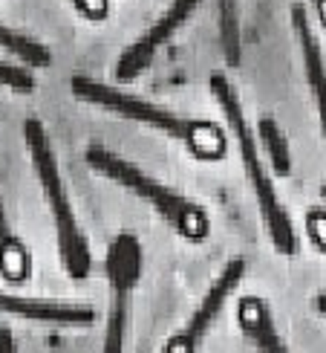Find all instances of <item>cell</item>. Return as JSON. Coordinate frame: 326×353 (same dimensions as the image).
<instances>
[{"instance_id":"30bf717a","label":"cell","mask_w":326,"mask_h":353,"mask_svg":"<svg viewBox=\"0 0 326 353\" xmlns=\"http://www.w3.org/2000/svg\"><path fill=\"white\" fill-rule=\"evenodd\" d=\"M292 26H294V35H298V41H301L306 79H309V87H312L315 108H318L320 105V90H323V52H320L318 38H315V29H312V23H309V14L301 3L292 6Z\"/></svg>"},{"instance_id":"4fadbf2b","label":"cell","mask_w":326,"mask_h":353,"mask_svg":"<svg viewBox=\"0 0 326 353\" xmlns=\"http://www.w3.org/2000/svg\"><path fill=\"white\" fill-rule=\"evenodd\" d=\"M257 130H260V145H263V151L269 154L272 168H274L280 176H286V174L292 171V154H289V142H286V137H283V130H280L277 122L269 119V116H263L260 125H257Z\"/></svg>"},{"instance_id":"5b68a950","label":"cell","mask_w":326,"mask_h":353,"mask_svg":"<svg viewBox=\"0 0 326 353\" xmlns=\"http://www.w3.org/2000/svg\"><path fill=\"white\" fill-rule=\"evenodd\" d=\"M142 272V249L133 234H118L110 246L107 258V275L113 284V310L107 319V333H105V347L101 353H124V336H127V321H130V290L136 287Z\"/></svg>"},{"instance_id":"3957f363","label":"cell","mask_w":326,"mask_h":353,"mask_svg":"<svg viewBox=\"0 0 326 353\" xmlns=\"http://www.w3.org/2000/svg\"><path fill=\"white\" fill-rule=\"evenodd\" d=\"M211 90H214V99L219 101L222 113H226V122L231 128L234 139H237V148H240V157H243L246 176H248V183H251V188H254L257 203H260V214H263L265 232H269V238H272V243H274V249L280 255H294V252H298V234H294L289 212L283 209V203L277 200L272 176L265 174V168L260 163L257 142H254V137H251V128L246 122V108L240 105V99H237L231 81L222 76V72H214V76H211Z\"/></svg>"},{"instance_id":"8992f818","label":"cell","mask_w":326,"mask_h":353,"mask_svg":"<svg viewBox=\"0 0 326 353\" xmlns=\"http://www.w3.org/2000/svg\"><path fill=\"white\" fill-rule=\"evenodd\" d=\"M243 275H246V261L243 258H231L226 267H222L219 278L211 284V290L205 292V299L197 307V313L191 316L188 325L165 345V350H162V353H197V347L205 339V333L211 330V325L217 321V316L222 313V307H226L228 296L234 292V287L240 284Z\"/></svg>"},{"instance_id":"52a82bcc","label":"cell","mask_w":326,"mask_h":353,"mask_svg":"<svg viewBox=\"0 0 326 353\" xmlns=\"http://www.w3.org/2000/svg\"><path fill=\"white\" fill-rule=\"evenodd\" d=\"M202 3V0H173V3L168 6V12L162 14V18L147 29V32L133 43V47H127L122 52V58H118V67H116V79L118 81H130L142 76V72L151 67L153 55L159 52L162 43H168V38L180 29L191 14L197 12V6Z\"/></svg>"},{"instance_id":"ac0fdd59","label":"cell","mask_w":326,"mask_h":353,"mask_svg":"<svg viewBox=\"0 0 326 353\" xmlns=\"http://www.w3.org/2000/svg\"><path fill=\"white\" fill-rule=\"evenodd\" d=\"M0 353H18V345H14V336L9 327H0Z\"/></svg>"},{"instance_id":"2e32d148","label":"cell","mask_w":326,"mask_h":353,"mask_svg":"<svg viewBox=\"0 0 326 353\" xmlns=\"http://www.w3.org/2000/svg\"><path fill=\"white\" fill-rule=\"evenodd\" d=\"M72 6H76L87 21H105L110 14V0H72Z\"/></svg>"},{"instance_id":"7a4b0ae2","label":"cell","mask_w":326,"mask_h":353,"mask_svg":"<svg viewBox=\"0 0 326 353\" xmlns=\"http://www.w3.org/2000/svg\"><path fill=\"white\" fill-rule=\"evenodd\" d=\"M23 137H26V148L32 154V165L38 174V183L43 188V197L50 203V212L55 220V232H58V255L64 261V270L72 281H84L93 270V258H90V243L87 234L81 232L76 212L67 200V188L61 180V165L55 159L52 142L47 137V130L38 119H26L23 122Z\"/></svg>"},{"instance_id":"8fae6325","label":"cell","mask_w":326,"mask_h":353,"mask_svg":"<svg viewBox=\"0 0 326 353\" xmlns=\"http://www.w3.org/2000/svg\"><path fill=\"white\" fill-rule=\"evenodd\" d=\"M29 270H32V261H29L23 241L14 234L6 217V205L0 200V275L9 284H23L29 278Z\"/></svg>"},{"instance_id":"5bb4252c","label":"cell","mask_w":326,"mask_h":353,"mask_svg":"<svg viewBox=\"0 0 326 353\" xmlns=\"http://www.w3.org/2000/svg\"><path fill=\"white\" fill-rule=\"evenodd\" d=\"M219 41L228 64H240V18H237L234 0H219Z\"/></svg>"},{"instance_id":"277c9868","label":"cell","mask_w":326,"mask_h":353,"mask_svg":"<svg viewBox=\"0 0 326 353\" xmlns=\"http://www.w3.org/2000/svg\"><path fill=\"white\" fill-rule=\"evenodd\" d=\"M84 159H87V165L96 168L98 174H105L107 180H113L122 188L133 191L136 197L147 200L182 238H188V241L208 238V229H211L208 214H205V209L197 205L194 200H188L182 194H176V191H171L168 185L156 183L153 176H147L142 168H136L133 163H127V159H122L107 148H101V145H90V148L84 151Z\"/></svg>"},{"instance_id":"ba28073f","label":"cell","mask_w":326,"mask_h":353,"mask_svg":"<svg viewBox=\"0 0 326 353\" xmlns=\"http://www.w3.org/2000/svg\"><path fill=\"white\" fill-rule=\"evenodd\" d=\"M0 313L41 321V325H64V327H84L96 321V310L84 304L69 301H47V299H23L14 292H0Z\"/></svg>"},{"instance_id":"7c38bea8","label":"cell","mask_w":326,"mask_h":353,"mask_svg":"<svg viewBox=\"0 0 326 353\" xmlns=\"http://www.w3.org/2000/svg\"><path fill=\"white\" fill-rule=\"evenodd\" d=\"M0 50H6L9 55H14L18 61H23L26 67H50L52 64V52L43 47L38 38H29L23 32H14V29L0 23Z\"/></svg>"},{"instance_id":"6da1fadb","label":"cell","mask_w":326,"mask_h":353,"mask_svg":"<svg viewBox=\"0 0 326 353\" xmlns=\"http://www.w3.org/2000/svg\"><path fill=\"white\" fill-rule=\"evenodd\" d=\"M69 87L76 99L87 101V105H96V108H105L116 116H124L130 122H139L147 125L153 130H162L173 139H180L188 145V151L199 157V159H222L228 151V142H226V130L214 122H205V119H185V116H176L168 108H159L153 101L139 99L133 93H124L118 87H110L98 79L90 76H72Z\"/></svg>"},{"instance_id":"9a60e30c","label":"cell","mask_w":326,"mask_h":353,"mask_svg":"<svg viewBox=\"0 0 326 353\" xmlns=\"http://www.w3.org/2000/svg\"><path fill=\"white\" fill-rule=\"evenodd\" d=\"M0 84L12 87V90L29 93V90H35V76H32V70H26L23 64L0 61Z\"/></svg>"},{"instance_id":"9c48e42d","label":"cell","mask_w":326,"mask_h":353,"mask_svg":"<svg viewBox=\"0 0 326 353\" xmlns=\"http://www.w3.org/2000/svg\"><path fill=\"white\" fill-rule=\"evenodd\" d=\"M237 321H240L243 333L254 342V347L260 353H292L286 347V342L280 339L272 310L263 299H254V296L240 299V304H237Z\"/></svg>"},{"instance_id":"e0dca14e","label":"cell","mask_w":326,"mask_h":353,"mask_svg":"<svg viewBox=\"0 0 326 353\" xmlns=\"http://www.w3.org/2000/svg\"><path fill=\"white\" fill-rule=\"evenodd\" d=\"M318 232V249L323 252V209L309 212V234Z\"/></svg>"}]
</instances>
